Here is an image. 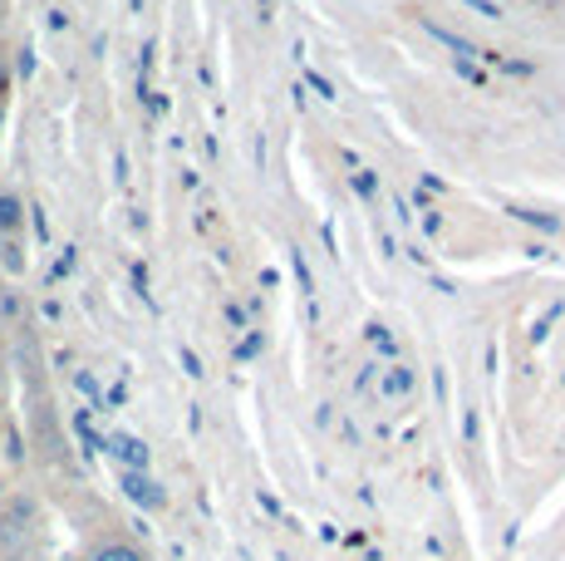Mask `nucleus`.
Wrapping results in <instances>:
<instances>
[{
  "instance_id": "1",
  "label": "nucleus",
  "mask_w": 565,
  "mask_h": 561,
  "mask_svg": "<svg viewBox=\"0 0 565 561\" xmlns=\"http://www.w3.org/2000/svg\"><path fill=\"white\" fill-rule=\"evenodd\" d=\"M84 561H148L143 547H134L128 537H104V542H94Z\"/></svg>"
},
{
  "instance_id": "2",
  "label": "nucleus",
  "mask_w": 565,
  "mask_h": 561,
  "mask_svg": "<svg viewBox=\"0 0 565 561\" xmlns=\"http://www.w3.org/2000/svg\"><path fill=\"white\" fill-rule=\"evenodd\" d=\"M10 399V354H6V340H0V409Z\"/></svg>"
}]
</instances>
